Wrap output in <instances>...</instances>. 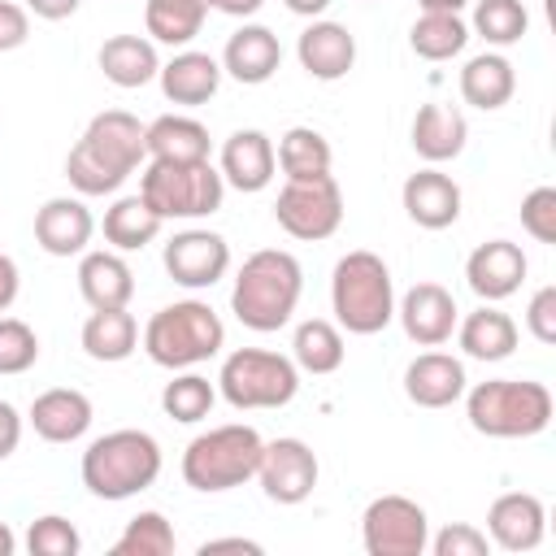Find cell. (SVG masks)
<instances>
[{"instance_id":"cell-14","label":"cell","mask_w":556,"mask_h":556,"mask_svg":"<svg viewBox=\"0 0 556 556\" xmlns=\"http://www.w3.org/2000/svg\"><path fill=\"white\" fill-rule=\"evenodd\" d=\"M395 317L404 326V334L417 343V348H443L460 321V308L452 300L447 287L439 282H417L404 291V300L395 304Z\"/></svg>"},{"instance_id":"cell-5","label":"cell","mask_w":556,"mask_h":556,"mask_svg":"<svg viewBox=\"0 0 556 556\" xmlns=\"http://www.w3.org/2000/svg\"><path fill=\"white\" fill-rule=\"evenodd\" d=\"M226 343L222 317L204 300H174L156 308L143 326V352L161 369H195Z\"/></svg>"},{"instance_id":"cell-31","label":"cell","mask_w":556,"mask_h":556,"mask_svg":"<svg viewBox=\"0 0 556 556\" xmlns=\"http://www.w3.org/2000/svg\"><path fill=\"white\" fill-rule=\"evenodd\" d=\"M139 348V321L126 308H91V317L83 321V352L91 361L117 365Z\"/></svg>"},{"instance_id":"cell-52","label":"cell","mask_w":556,"mask_h":556,"mask_svg":"<svg viewBox=\"0 0 556 556\" xmlns=\"http://www.w3.org/2000/svg\"><path fill=\"white\" fill-rule=\"evenodd\" d=\"M291 13H300V17H321L326 9H330V0H282Z\"/></svg>"},{"instance_id":"cell-23","label":"cell","mask_w":556,"mask_h":556,"mask_svg":"<svg viewBox=\"0 0 556 556\" xmlns=\"http://www.w3.org/2000/svg\"><path fill=\"white\" fill-rule=\"evenodd\" d=\"M161 91L169 104H187V109H200L217 96L222 87V61H213L208 52H195V48H182L174 52L165 65H161Z\"/></svg>"},{"instance_id":"cell-26","label":"cell","mask_w":556,"mask_h":556,"mask_svg":"<svg viewBox=\"0 0 556 556\" xmlns=\"http://www.w3.org/2000/svg\"><path fill=\"white\" fill-rule=\"evenodd\" d=\"M143 143H148V161H208V126L187 117V113H165L156 122L143 126Z\"/></svg>"},{"instance_id":"cell-18","label":"cell","mask_w":556,"mask_h":556,"mask_svg":"<svg viewBox=\"0 0 556 556\" xmlns=\"http://www.w3.org/2000/svg\"><path fill=\"white\" fill-rule=\"evenodd\" d=\"M222 182L235 187V191H265L274 182V169H278V156H274V139L265 130H235L226 143H222Z\"/></svg>"},{"instance_id":"cell-41","label":"cell","mask_w":556,"mask_h":556,"mask_svg":"<svg viewBox=\"0 0 556 556\" xmlns=\"http://www.w3.org/2000/svg\"><path fill=\"white\" fill-rule=\"evenodd\" d=\"M83 547V534L74 530V521L48 513V517H35L30 530H26V552L30 556H78Z\"/></svg>"},{"instance_id":"cell-48","label":"cell","mask_w":556,"mask_h":556,"mask_svg":"<svg viewBox=\"0 0 556 556\" xmlns=\"http://www.w3.org/2000/svg\"><path fill=\"white\" fill-rule=\"evenodd\" d=\"M17 287H22V274H17V261L9 252H0V313L13 308L17 300Z\"/></svg>"},{"instance_id":"cell-10","label":"cell","mask_w":556,"mask_h":556,"mask_svg":"<svg viewBox=\"0 0 556 556\" xmlns=\"http://www.w3.org/2000/svg\"><path fill=\"white\" fill-rule=\"evenodd\" d=\"M361 543L369 556H421L430 543V517L408 495H378L361 513Z\"/></svg>"},{"instance_id":"cell-45","label":"cell","mask_w":556,"mask_h":556,"mask_svg":"<svg viewBox=\"0 0 556 556\" xmlns=\"http://www.w3.org/2000/svg\"><path fill=\"white\" fill-rule=\"evenodd\" d=\"M526 330L539 343H556V287H539L526 304Z\"/></svg>"},{"instance_id":"cell-4","label":"cell","mask_w":556,"mask_h":556,"mask_svg":"<svg viewBox=\"0 0 556 556\" xmlns=\"http://www.w3.org/2000/svg\"><path fill=\"white\" fill-rule=\"evenodd\" d=\"M161 478V443L148 430H109L83 452V486L96 500H130Z\"/></svg>"},{"instance_id":"cell-40","label":"cell","mask_w":556,"mask_h":556,"mask_svg":"<svg viewBox=\"0 0 556 556\" xmlns=\"http://www.w3.org/2000/svg\"><path fill=\"white\" fill-rule=\"evenodd\" d=\"M530 13L521 0H478L473 4V35H482L491 48H508L526 35Z\"/></svg>"},{"instance_id":"cell-15","label":"cell","mask_w":556,"mask_h":556,"mask_svg":"<svg viewBox=\"0 0 556 556\" xmlns=\"http://www.w3.org/2000/svg\"><path fill=\"white\" fill-rule=\"evenodd\" d=\"M547 534V508L530 491H504L486 508V539L504 552H534Z\"/></svg>"},{"instance_id":"cell-9","label":"cell","mask_w":556,"mask_h":556,"mask_svg":"<svg viewBox=\"0 0 556 556\" xmlns=\"http://www.w3.org/2000/svg\"><path fill=\"white\" fill-rule=\"evenodd\" d=\"M274 222L304 243L330 239L343 226V191L334 182V174H317V178H287V187L274 200Z\"/></svg>"},{"instance_id":"cell-36","label":"cell","mask_w":556,"mask_h":556,"mask_svg":"<svg viewBox=\"0 0 556 556\" xmlns=\"http://www.w3.org/2000/svg\"><path fill=\"white\" fill-rule=\"evenodd\" d=\"M408 43L421 61H452L469 43V26L460 13H421L408 30Z\"/></svg>"},{"instance_id":"cell-46","label":"cell","mask_w":556,"mask_h":556,"mask_svg":"<svg viewBox=\"0 0 556 556\" xmlns=\"http://www.w3.org/2000/svg\"><path fill=\"white\" fill-rule=\"evenodd\" d=\"M30 39V13L26 4H13V0H0V52H13Z\"/></svg>"},{"instance_id":"cell-7","label":"cell","mask_w":556,"mask_h":556,"mask_svg":"<svg viewBox=\"0 0 556 556\" xmlns=\"http://www.w3.org/2000/svg\"><path fill=\"white\" fill-rule=\"evenodd\" d=\"M139 195L161 222H200L222 208L226 182L208 161H148L139 174Z\"/></svg>"},{"instance_id":"cell-13","label":"cell","mask_w":556,"mask_h":556,"mask_svg":"<svg viewBox=\"0 0 556 556\" xmlns=\"http://www.w3.org/2000/svg\"><path fill=\"white\" fill-rule=\"evenodd\" d=\"M526 269H530V261H526L521 243H513V239H486V243H478L469 252L465 282H469V291L482 304H500V300H508V295L521 291Z\"/></svg>"},{"instance_id":"cell-43","label":"cell","mask_w":556,"mask_h":556,"mask_svg":"<svg viewBox=\"0 0 556 556\" xmlns=\"http://www.w3.org/2000/svg\"><path fill=\"white\" fill-rule=\"evenodd\" d=\"M521 226L539 243H556V187H534L521 200Z\"/></svg>"},{"instance_id":"cell-30","label":"cell","mask_w":556,"mask_h":556,"mask_svg":"<svg viewBox=\"0 0 556 556\" xmlns=\"http://www.w3.org/2000/svg\"><path fill=\"white\" fill-rule=\"evenodd\" d=\"M456 339L473 361H508L517 352V321L495 304H482L465 313V321H456Z\"/></svg>"},{"instance_id":"cell-25","label":"cell","mask_w":556,"mask_h":556,"mask_svg":"<svg viewBox=\"0 0 556 556\" xmlns=\"http://www.w3.org/2000/svg\"><path fill=\"white\" fill-rule=\"evenodd\" d=\"M100 74L113 83V87H143L161 74V56H156V43L148 35H109L100 43Z\"/></svg>"},{"instance_id":"cell-17","label":"cell","mask_w":556,"mask_h":556,"mask_svg":"<svg viewBox=\"0 0 556 556\" xmlns=\"http://www.w3.org/2000/svg\"><path fill=\"white\" fill-rule=\"evenodd\" d=\"M278 65H282L278 35H274L269 26H261V22H243V26L226 39V48H222V74H230V78L243 83V87L269 83V78L278 74Z\"/></svg>"},{"instance_id":"cell-37","label":"cell","mask_w":556,"mask_h":556,"mask_svg":"<svg viewBox=\"0 0 556 556\" xmlns=\"http://www.w3.org/2000/svg\"><path fill=\"white\" fill-rule=\"evenodd\" d=\"M274 156H278V169H282L287 178H317V174H330V161H334L326 135L313 130V126H291V130L278 139Z\"/></svg>"},{"instance_id":"cell-28","label":"cell","mask_w":556,"mask_h":556,"mask_svg":"<svg viewBox=\"0 0 556 556\" xmlns=\"http://www.w3.org/2000/svg\"><path fill=\"white\" fill-rule=\"evenodd\" d=\"M517 91V74H513V61L504 52H478L465 61L460 70V100L482 109V113H495L513 100Z\"/></svg>"},{"instance_id":"cell-50","label":"cell","mask_w":556,"mask_h":556,"mask_svg":"<svg viewBox=\"0 0 556 556\" xmlns=\"http://www.w3.org/2000/svg\"><path fill=\"white\" fill-rule=\"evenodd\" d=\"M217 552H248V556H261V543L256 539H204L200 543V556H217Z\"/></svg>"},{"instance_id":"cell-51","label":"cell","mask_w":556,"mask_h":556,"mask_svg":"<svg viewBox=\"0 0 556 556\" xmlns=\"http://www.w3.org/2000/svg\"><path fill=\"white\" fill-rule=\"evenodd\" d=\"M208 9H217V13H226V17H252L265 0H204Z\"/></svg>"},{"instance_id":"cell-32","label":"cell","mask_w":556,"mask_h":556,"mask_svg":"<svg viewBox=\"0 0 556 556\" xmlns=\"http://www.w3.org/2000/svg\"><path fill=\"white\" fill-rule=\"evenodd\" d=\"M343 356H348V348H343V330L334 321L308 317V321L295 326V334H291L295 369H304V374H334L343 365Z\"/></svg>"},{"instance_id":"cell-27","label":"cell","mask_w":556,"mask_h":556,"mask_svg":"<svg viewBox=\"0 0 556 556\" xmlns=\"http://www.w3.org/2000/svg\"><path fill=\"white\" fill-rule=\"evenodd\" d=\"M78 291L91 308H126L135 295V274L122 261V252H83Z\"/></svg>"},{"instance_id":"cell-6","label":"cell","mask_w":556,"mask_h":556,"mask_svg":"<svg viewBox=\"0 0 556 556\" xmlns=\"http://www.w3.org/2000/svg\"><path fill=\"white\" fill-rule=\"evenodd\" d=\"M261 447H265V439L252 426H243V421L213 426V430H204V434H195L187 443V452H182V482L191 491H204V495L235 491L248 478H256Z\"/></svg>"},{"instance_id":"cell-12","label":"cell","mask_w":556,"mask_h":556,"mask_svg":"<svg viewBox=\"0 0 556 556\" xmlns=\"http://www.w3.org/2000/svg\"><path fill=\"white\" fill-rule=\"evenodd\" d=\"M161 261H165V274H169L178 287L204 291V287H213V282L226 278V269H230V243H226L217 230L191 226V230H178V235L165 243Z\"/></svg>"},{"instance_id":"cell-42","label":"cell","mask_w":556,"mask_h":556,"mask_svg":"<svg viewBox=\"0 0 556 556\" xmlns=\"http://www.w3.org/2000/svg\"><path fill=\"white\" fill-rule=\"evenodd\" d=\"M39 361V334L22 317H0V374H26Z\"/></svg>"},{"instance_id":"cell-47","label":"cell","mask_w":556,"mask_h":556,"mask_svg":"<svg viewBox=\"0 0 556 556\" xmlns=\"http://www.w3.org/2000/svg\"><path fill=\"white\" fill-rule=\"evenodd\" d=\"M17 443H22V413L9 400H0V460H9Z\"/></svg>"},{"instance_id":"cell-8","label":"cell","mask_w":556,"mask_h":556,"mask_svg":"<svg viewBox=\"0 0 556 556\" xmlns=\"http://www.w3.org/2000/svg\"><path fill=\"white\" fill-rule=\"evenodd\" d=\"M217 391L230 408H282L300 391V369L291 356L269 348H235L222 361Z\"/></svg>"},{"instance_id":"cell-1","label":"cell","mask_w":556,"mask_h":556,"mask_svg":"<svg viewBox=\"0 0 556 556\" xmlns=\"http://www.w3.org/2000/svg\"><path fill=\"white\" fill-rule=\"evenodd\" d=\"M300 291H304V269L291 252L282 248H261L252 252L239 274H235V287H230V313L256 330V334H269V330H282L300 304Z\"/></svg>"},{"instance_id":"cell-44","label":"cell","mask_w":556,"mask_h":556,"mask_svg":"<svg viewBox=\"0 0 556 556\" xmlns=\"http://www.w3.org/2000/svg\"><path fill=\"white\" fill-rule=\"evenodd\" d=\"M434 556H486L491 552V539L478 530V526H469V521H452V526H443L439 534H430V543H426Z\"/></svg>"},{"instance_id":"cell-11","label":"cell","mask_w":556,"mask_h":556,"mask_svg":"<svg viewBox=\"0 0 556 556\" xmlns=\"http://www.w3.org/2000/svg\"><path fill=\"white\" fill-rule=\"evenodd\" d=\"M317 452L295 439V434H282V439H269L261 447V465H256V482L261 491L274 500V504H304L317 486Z\"/></svg>"},{"instance_id":"cell-2","label":"cell","mask_w":556,"mask_h":556,"mask_svg":"<svg viewBox=\"0 0 556 556\" xmlns=\"http://www.w3.org/2000/svg\"><path fill=\"white\" fill-rule=\"evenodd\" d=\"M552 391L534 378H486L465 387V417L486 439H534L552 426Z\"/></svg>"},{"instance_id":"cell-54","label":"cell","mask_w":556,"mask_h":556,"mask_svg":"<svg viewBox=\"0 0 556 556\" xmlns=\"http://www.w3.org/2000/svg\"><path fill=\"white\" fill-rule=\"evenodd\" d=\"M17 552V534L9 530V521H0V556H13Z\"/></svg>"},{"instance_id":"cell-49","label":"cell","mask_w":556,"mask_h":556,"mask_svg":"<svg viewBox=\"0 0 556 556\" xmlns=\"http://www.w3.org/2000/svg\"><path fill=\"white\" fill-rule=\"evenodd\" d=\"M83 0H26V13L43 17V22H65L70 13H78Z\"/></svg>"},{"instance_id":"cell-38","label":"cell","mask_w":556,"mask_h":556,"mask_svg":"<svg viewBox=\"0 0 556 556\" xmlns=\"http://www.w3.org/2000/svg\"><path fill=\"white\" fill-rule=\"evenodd\" d=\"M213 404H217V387H213L204 374H191V369L178 374V378H169L165 391H161L165 417H174V421H182V426L204 421V417L213 413Z\"/></svg>"},{"instance_id":"cell-24","label":"cell","mask_w":556,"mask_h":556,"mask_svg":"<svg viewBox=\"0 0 556 556\" xmlns=\"http://www.w3.org/2000/svg\"><path fill=\"white\" fill-rule=\"evenodd\" d=\"M465 139H469V126H465V113L456 104H421L417 117H413V152L426 161V165H443V161H456L465 152Z\"/></svg>"},{"instance_id":"cell-16","label":"cell","mask_w":556,"mask_h":556,"mask_svg":"<svg viewBox=\"0 0 556 556\" xmlns=\"http://www.w3.org/2000/svg\"><path fill=\"white\" fill-rule=\"evenodd\" d=\"M96 235V217L83 195H52L35 213V243L48 256H83Z\"/></svg>"},{"instance_id":"cell-21","label":"cell","mask_w":556,"mask_h":556,"mask_svg":"<svg viewBox=\"0 0 556 556\" xmlns=\"http://www.w3.org/2000/svg\"><path fill=\"white\" fill-rule=\"evenodd\" d=\"M469 378H465V365L447 352H421L408 361L404 369V395L417 404V408H447L465 395Z\"/></svg>"},{"instance_id":"cell-34","label":"cell","mask_w":556,"mask_h":556,"mask_svg":"<svg viewBox=\"0 0 556 556\" xmlns=\"http://www.w3.org/2000/svg\"><path fill=\"white\" fill-rule=\"evenodd\" d=\"M161 217L148 208L143 195H122L104 208V239L113 243V252H139L161 235Z\"/></svg>"},{"instance_id":"cell-3","label":"cell","mask_w":556,"mask_h":556,"mask_svg":"<svg viewBox=\"0 0 556 556\" xmlns=\"http://www.w3.org/2000/svg\"><path fill=\"white\" fill-rule=\"evenodd\" d=\"M330 308L334 326L348 334H378L395 317V282L378 252H348L330 274Z\"/></svg>"},{"instance_id":"cell-53","label":"cell","mask_w":556,"mask_h":556,"mask_svg":"<svg viewBox=\"0 0 556 556\" xmlns=\"http://www.w3.org/2000/svg\"><path fill=\"white\" fill-rule=\"evenodd\" d=\"M421 4V13H460L469 0H417Z\"/></svg>"},{"instance_id":"cell-39","label":"cell","mask_w":556,"mask_h":556,"mask_svg":"<svg viewBox=\"0 0 556 556\" xmlns=\"http://www.w3.org/2000/svg\"><path fill=\"white\" fill-rule=\"evenodd\" d=\"M169 552H174V526L156 508H143L139 517H130L113 543V556H169Z\"/></svg>"},{"instance_id":"cell-35","label":"cell","mask_w":556,"mask_h":556,"mask_svg":"<svg viewBox=\"0 0 556 556\" xmlns=\"http://www.w3.org/2000/svg\"><path fill=\"white\" fill-rule=\"evenodd\" d=\"M65 178H70V187H74L78 195H113V191L130 178V169H122V165L109 161L100 148H91L87 139H78V143L70 148V156H65Z\"/></svg>"},{"instance_id":"cell-22","label":"cell","mask_w":556,"mask_h":556,"mask_svg":"<svg viewBox=\"0 0 556 556\" xmlns=\"http://www.w3.org/2000/svg\"><path fill=\"white\" fill-rule=\"evenodd\" d=\"M91 400L74 387H52L43 395H35L26 421L43 443H78L91 430Z\"/></svg>"},{"instance_id":"cell-29","label":"cell","mask_w":556,"mask_h":556,"mask_svg":"<svg viewBox=\"0 0 556 556\" xmlns=\"http://www.w3.org/2000/svg\"><path fill=\"white\" fill-rule=\"evenodd\" d=\"M83 139H87L91 148H100L109 161H117L122 169H130V174L148 161L143 126H139V117L126 113V109H104V113H96V117L87 122Z\"/></svg>"},{"instance_id":"cell-33","label":"cell","mask_w":556,"mask_h":556,"mask_svg":"<svg viewBox=\"0 0 556 556\" xmlns=\"http://www.w3.org/2000/svg\"><path fill=\"white\" fill-rule=\"evenodd\" d=\"M208 4L204 0H148L143 4V26L152 43H169V48H187L200 30H204Z\"/></svg>"},{"instance_id":"cell-19","label":"cell","mask_w":556,"mask_h":556,"mask_svg":"<svg viewBox=\"0 0 556 556\" xmlns=\"http://www.w3.org/2000/svg\"><path fill=\"white\" fill-rule=\"evenodd\" d=\"M295 56L308 78L317 83H339L356 65V39L339 22H308L295 39Z\"/></svg>"},{"instance_id":"cell-20","label":"cell","mask_w":556,"mask_h":556,"mask_svg":"<svg viewBox=\"0 0 556 556\" xmlns=\"http://www.w3.org/2000/svg\"><path fill=\"white\" fill-rule=\"evenodd\" d=\"M404 213L421 226V230H447L456 217H460V187L452 182V174L426 165L417 174L404 178Z\"/></svg>"}]
</instances>
